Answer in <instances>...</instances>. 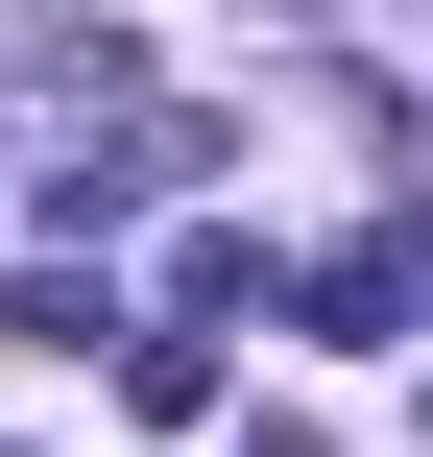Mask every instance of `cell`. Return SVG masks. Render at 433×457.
<instances>
[{"instance_id":"cell-1","label":"cell","mask_w":433,"mask_h":457,"mask_svg":"<svg viewBox=\"0 0 433 457\" xmlns=\"http://www.w3.org/2000/svg\"><path fill=\"white\" fill-rule=\"evenodd\" d=\"M193 169H217V120H169V96H145L121 145H72V169H48V241H96V217H145V193H193Z\"/></svg>"},{"instance_id":"cell-2","label":"cell","mask_w":433,"mask_h":457,"mask_svg":"<svg viewBox=\"0 0 433 457\" xmlns=\"http://www.w3.org/2000/svg\"><path fill=\"white\" fill-rule=\"evenodd\" d=\"M313 313H337V337H410V313H433V241H337Z\"/></svg>"},{"instance_id":"cell-3","label":"cell","mask_w":433,"mask_h":457,"mask_svg":"<svg viewBox=\"0 0 433 457\" xmlns=\"http://www.w3.org/2000/svg\"><path fill=\"white\" fill-rule=\"evenodd\" d=\"M217 457H337V434H289V410H265V434H217Z\"/></svg>"}]
</instances>
